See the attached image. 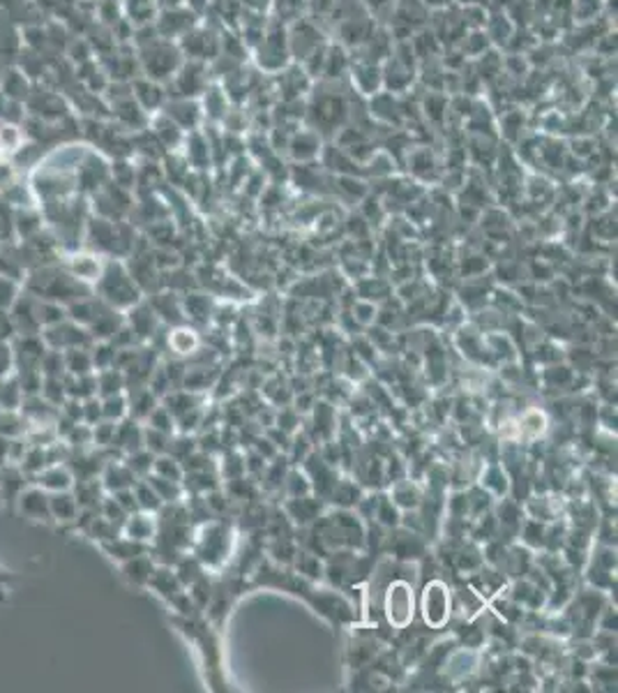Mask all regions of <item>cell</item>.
Returning a JSON list of instances; mask_svg holds the SVG:
<instances>
[{
    "instance_id": "cell-1",
    "label": "cell",
    "mask_w": 618,
    "mask_h": 693,
    "mask_svg": "<svg viewBox=\"0 0 618 693\" xmlns=\"http://www.w3.org/2000/svg\"><path fill=\"white\" fill-rule=\"evenodd\" d=\"M19 513L31 523H37V525H49L53 527V521H51V509H49V492L45 488H39L35 483H28L22 492L16 494L14 500Z\"/></svg>"
},
{
    "instance_id": "cell-2",
    "label": "cell",
    "mask_w": 618,
    "mask_h": 693,
    "mask_svg": "<svg viewBox=\"0 0 618 693\" xmlns=\"http://www.w3.org/2000/svg\"><path fill=\"white\" fill-rule=\"evenodd\" d=\"M386 608H388V618L395 626H407L411 616H413V594H411L409 585L395 583L388 589Z\"/></svg>"
},
{
    "instance_id": "cell-3",
    "label": "cell",
    "mask_w": 618,
    "mask_h": 693,
    "mask_svg": "<svg viewBox=\"0 0 618 693\" xmlns=\"http://www.w3.org/2000/svg\"><path fill=\"white\" fill-rule=\"evenodd\" d=\"M49 509H51L53 527L74 525L78 521V513H82V506H78L72 490L49 492Z\"/></svg>"
},
{
    "instance_id": "cell-4",
    "label": "cell",
    "mask_w": 618,
    "mask_h": 693,
    "mask_svg": "<svg viewBox=\"0 0 618 693\" xmlns=\"http://www.w3.org/2000/svg\"><path fill=\"white\" fill-rule=\"evenodd\" d=\"M74 481L76 477L68 465L53 463V465H47L43 471H37L31 483L45 488L47 492H63V490H72Z\"/></svg>"
},
{
    "instance_id": "cell-5",
    "label": "cell",
    "mask_w": 618,
    "mask_h": 693,
    "mask_svg": "<svg viewBox=\"0 0 618 693\" xmlns=\"http://www.w3.org/2000/svg\"><path fill=\"white\" fill-rule=\"evenodd\" d=\"M450 612L448 592L441 583H432L425 592V620L434 626H441Z\"/></svg>"
},
{
    "instance_id": "cell-6",
    "label": "cell",
    "mask_w": 618,
    "mask_h": 693,
    "mask_svg": "<svg viewBox=\"0 0 618 693\" xmlns=\"http://www.w3.org/2000/svg\"><path fill=\"white\" fill-rule=\"evenodd\" d=\"M99 483H102V488L107 492L113 494V492H121V490L132 488L136 481H134V474L130 471V467L125 463H116V465L109 463L105 474H102V479H99Z\"/></svg>"
},
{
    "instance_id": "cell-7",
    "label": "cell",
    "mask_w": 618,
    "mask_h": 693,
    "mask_svg": "<svg viewBox=\"0 0 618 693\" xmlns=\"http://www.w3.org/2000/svg\"><path fill=\"white\" fill-rule=\"evenodd\" d=\"M118 566H121L123 576L128 581H132L134 585H148V581L153 578V571H155L153 562L146 558V552L136 554V558H130L125 562H118Z\"/></svg>"
},
{
    "instance_id": "cell-8",
    "label": "cell",
    "mask_w": 618,
    "mask_h": 693,
    "mask_svg": "<svg viewBox=\"0 0 618 693\" xmlns=\"http://www.w3.org/2000/svg\"><path fill=\"white\" fill-rule=\"evenodd\" d=\"M123 531L125 537L134 541H146L155 534V523L150 516H134V513H130L128 521L123 523Z\"/></svg>"
},
{
    "instance_id": "cell-9",
    "label": "cell",
    "mask_w": 618,
    "mask_h": 693,
    "mask_svg": "<svg viewBox=\"0 0 618 693\" xmlns=\"http://www.w3.org/2000/svg\"><path fill=\"white\" fill-rule=\"evenodd\" d=\"M125 411H128V403H125V398H123L121 393L107 395V398L102 401V416H105L107 421L118 423L125 416Z\"/></svg>"
},
{
    "instance_id": "cell-10",
    "label": "cell",
    "mask_w": 618,
    "mask_h": 693,
    "mask_svg": "<svg viewBox=\"0 0 618 693\" xmlns=\"http://www.w3.org/2000/svg\"><path fill=\"white\" fill-rule=\"evenodd\" d=\"M22 578L16 571L8 569L5 564H0V604H8L10 601V589L12 585Z\"/></svg>"
},
{
    "instance_id": "cell-11",
    "label": "cell",
    "mask_w": 618,
    "mask_h": 693,
    "mask_svg": "<svg viewBox=\"0 0 618 693\" xmlns=\"http://www.w3.org/2000/svg\"><path fill=\"white\" fill-rule=\"evenodd\" d=\"M14 374V351L12 343H0V380Z\"/></svg>"
},
{
    "instance_id": "cell-12",
    "label": "cell",
    "mask_w": 618,
    "mask_h": 693,
    "mask_svg": "<svg viewBox=\"0 0 618 693\" xmlns=\"http://www.w3.org/2000/svg\"><path fill=\"white\" fill-rule=\"evenodd\" d=\"M16 338V331L12 324L10 310H0V343H12Z\"/></svg>"
}]
</instances>
